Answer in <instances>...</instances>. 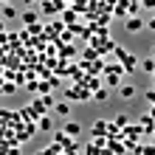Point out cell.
I'll return each instance as SVG.
<instances>
[{
  "label": "cell",
  "mask_w": 155,
  "mask_h": 155,
  "mask_svg": "<svg viewBox=\"0 0 155 155\" xmlns=\"http://www.w3.org/2000/svg\"><path fill=\"white\" fill-rule=\"evenodd\" d=\"M141 6L144 8H155V0H141Z\"/></svg>",
  "instance_id": "cb8c5ba5"
},
{
  "label": "cell",
  "mask_w": 155,
  "mask_h": 155,
  "mask_svg": "<svg viewBox=\"0 0 155 155\" xmlns=\"http://www.w3.org/2000/svg\"><path fill=\"white\" fill-rule=\"evenodd\" d=\"M17 87H20L17 82H6V85H3V96H14V93H20Z\"/></svg>",
  "instance_id": "9c48e42d"
},
{
  "label": "cell",
  "mask_w": 155,
  "mask_h": 155,
  "mask_svg": "<svg viewBox=\"0 0 155 155\" xmlns=\"http://www.w3.org/2000/svg\"><path fill=\"white\" fill-rule=\"evenodd\" d=\"M74 20H76V8H68V12L62 14V23H65V25H74Z\"/></svg>",
  "instance_id": "4fadbf2b"
},
{
  "label": "cell",
  "mask_w": 155,
  "mask_h": 155,
  "mask_svg": "<svg viewBox=\"0 0 155 155\" xmlns=\"http://www.w3.org/2000/svg\"><path fill=\"white\" fill-rule=\"evenodd\" d=\"M118 76L121 74H104V85L107 87H118Z\"/></svg>",
  "instance_id": "7c38bea8"
},
{
  "label": "cell",
  "mask_w": 155,
  "mask_h": 155,
  "mask_svg": "<svg viewBox=\"0 0 155 155\" xmlns=\"http://www.w3.org/2000/svg\"><path fill=\"white\" fill-rule=\"evenodd\" d=\"M65 99L68 102H90V99H93V93H90V87L87 85H74L71 90H65Z\"/></svg>",
  "instance_id": "6da1fadb"
},
{
  "label": "cell",
  "mask_w": 155,
  "mask_h": 155,
  "mask_svg": "<svg viewBox=\"0 0 155 155\" xmlns=\"http://www.w3.org/2000/svg\"><path fill=\"white\" fill-rule=\"evenodd\" d=\"M116 59L124 65V74H133V71H138V68H141L138 57H135V54H127L124 48H118V51H116Z\"/></svg>",
  "instance_id": "7a4b0ae2"
},
{
  "label": "cell",
  "mask_w": 155,
  "mask_h": 155,
  "mask_svg": "<svg viewBox=\"0 0 155 155\" xmlns=\"http://www.w3.org/2000/svg\"><path fill=\"white\" fill-rule=\"evenodd\" d=\"M40 12H42V14H54V12H57V3H48V0H42Z\"/></svg>",
  "instance_id": "2e32d148"
},
{
  "label": "cell",
  "mask_w": 155,
  "mask_h": 155,
  "mask_svg": "<svg viewBox=\"0 0 155 155\" xmlns=\"http://www.w3.org/2000/svg\"><path fill=\"white\" fill-rule=\"evenodd\" d=\"M20 20H23L25 25H34V23L40 20V14H37V12H23V14H20Z\"/></svg>",
  "instance_id": "5b68a950"
},
{
  "label": "cell",
  "mask_w": 155,
  "mask_h": 155,
  "mask_svg": "<svg viewBox=\"0 0 155 155\" xmlns=\"http://www.w3.org/2000/svg\"><path fill=\"white\" fill-rule=\"evenodd\" d=\"M51 113H57V116L65 118V116H71V104H68V102H57V107H54Z\"/></svg>",
  "instance_id": "277c9868"
},
{
  "label": "cell",
  "mask_w": 155,
  "mask_h": 155,
  "mask_svg": "<svg viewBox=\"0 0 155 155\" xmlns=\"http://www.w3.org/2000/svg\"><path fill=\"white\" fill-rule=\"evenodd\" d=\"M152 87H155V74H152Z\"/></svg>",
  "instance_id": "4316f807"
},
{
  "label": "cell",
  "mask_w": 155,
  "mask_h": 155,
  "mask_svg": "<svg viewBox=\"0 0 155 155\" xmlns=\"http://www.w3.org/2000/svg\"><path fill=\"white\" fill-rule=\"evenodd\" d=\"M3 3H8V0H3Z\"/></svg>",
  "instance_id": "f546056e"
},
{
  "label": "cell",
  "mask_w": 155,
  "mask_h": 155,
  "mask_svg": "<svg viewBox=\"0 0 155 155\" xmlns=\"http://www.w3.org/2000/svg\"><path fill=\"white\" fill-rule=\"evenodd\" d=\"M62 130H65V133H68V135H71V138H74V135H79V133H82V127H79V124H76V121H68V124H65V127H62Z\"/></svg>",
  "instance_id": "52a82bcc"
},
{
  "label": "cell",
  "mask_w": 155,
  "mask_h": 155,
  "mask_svg": "<svg viewBox=\"0 0 155 155\" xmlns=\"http://www.w3.org/2000/svg\"><path fill=\"white\" fill-rule=\"evenodd\" d=\"M118 96H121V99H133L135 96V87L133 85H121V87H118Z\"/></svg>",
  "instance_id": "ba28073f"
},
{
  "label": "cell",
  "mask_w": 155,
  "mask_h": 155,
  "mask_svg": "<svg viewBox=\"0 0 155 155\" xmlns=\"http://www.w3.org/2000/svg\"><path fill=\"white\" fill-rule=\"evenodd\" d=\"M25 3H37V0H25Z\"/></svg>",
  "instance_id": "83f0119b"
},
{
  "label": "cell",
  "mask_w": 155,
  "mask_h": 155,
  "mask_svg": "<svg viewBox=\"0 0 155 155\" xmlns=\"http://www.w3.org/2000/svg\"><path fill=\"white\" fill-rule=\"evenodd\" d=\"M152 57H155V48H152Z\"/></svg>",
  "instance_id": "f1b7e54d"
},
{
  "label": "cell",
  "mask_w": 155,
  "mask_h": 155,
  "mask_svg": "<svg viewBox=\"0 0 155 155\" xmlns=\"http://www.w3.org/2000/svg\"><path fill=\"white\" fill-rule=\"evenodd\" d=\"M37 124H40V130H42V133H48V130H51V116H42Z\"/></svg>",
  "instance_id": "ac0fdd59"
},
{
  "label": "cell",
  "mask_w": 155,
  "mask_h": 155,
  "mask_svg": "<svg viewBox=\"0 0 155 155\" xmlns=\"http://www.w3.org/2000/svg\"><path fill=\"white\" fill-rule=\"evenodd\" d=\"M144 96H147V102H150V107H152V104H155V87H150Z\"/></svg>",
  "instance_id": "7402d4cb"
},
{
  "label": "cell",
  "mask_w": 155,
  "mask_h": 155,
  "mask_svg": "<svg viewBox=\"0 0 155 155\" xmlns=\"http://www.w3.org/2000/svg\"><path fill=\"white\" fill-rule=\"evenodd\" d=\"M85 155H102V152H99V147H96V144H93V141H90V144H87V147H85Z\"/></svg>",
  "instance_id": "44dd1931"
},
{
  "label": "cell",
  "mask_w": 155,
  "mask_h": 155,
  "mask_svg": "<svg viewBox=\"0 0 155 155\" xmlns=\"http://www.w3.org/2000/svg\"><path fill=\"white\" fill-rule=\"evenodd\" d=\"M107 133V121H104V118H99V121L93 124V135H104Z\"/></svg>",
  "instance_id": "8fae6325"
},
{
  "label": "cell",
  "mask_w": 155,
  "mask_h": 155,
  "mask_svg": "<svg viewBox=\"0 0 155 155\" xmlns=\"http://www.w3.org/2000/svg\"><path fill=\"white\" fill-rule=\"evenodd\" d=\"M118 6V0H99V8H104L107 14H110V8H116Z\"/></svg>",
  "instance_id": "9a60e30c"
},
{
  "label": "cell",
  "mask_w": 155,
  "mask_h": 155,
  "mask_svg": "<svg viewBox=\"0 0 155 155\" xmlns=\"http://www.w3.org/2000/svg\"><path fill=\"white\" fill-rule=\"evenodd\" d=\"M113 121H116V124H118V127H121V130H124V127L130 124V116H127V113H118V116L113 118Z\"/></svg>",
  "instance_id": "e0dca14e"
},
{
  "label": "cell",
  "mask_w": 155,
  "mask_h": 155,
  "mask_svg": "<svg viewBox=\"0 0 155 155\" xmlns=\"http://www.w3.org/2000/svg\"><path fill=\"white\" fill-rule=\"evenodd\" d=\"M144 25H147V23H144L138 14H127V17H124V31H127V34H138Z\"/></svg>",
  "instance_id": "3957f363"
},
{
  "label": "cell",
  "mask_w": 155,
  "mask_h": 155,
  "mask_svg": "<svg viewBox=\"0 0 155 155\" xmlns=\"http://www.w3.org/2000/svg\"><path fill=\"white\" fill-rule=\"evenodd\" d=\"M42 102H45V107H48V110H54V107H57V99H54L51 93H45V96H42Z\"/></svg>",
  "instance_id": "ffe728a7"
},
{
  "label": "cell",
  "mask_w": 155,
  "mask_h": 155,
  "mask_svg": "<svg viewBox=\"0 0 155 155\" xmlns=\"http://www.w3.org/2000/svg\"><path fill=\"white\" fill-rule=\"evenodd\" d=\"M25 28H28L31 34H40V31H42V25H37V23H34V25H25Z\"/></svg>",
  "instance_id": "603a6c76"
},
{
  "label": "cell",
  "mask_w": 155,
  "mask_h": 155,
  "mask_svg": "<svg viewBox=\"0 0 155 155\" xmlns=\"http://www.w3.org/2000/svg\"><path fill=\"white\" fill-rule=\"evenodd\" d=\"M141 71L152 76V74H155V57H147V59H144V62H141Z\"/></svg>",
  "instance_id": "8992f818"
},
{
  "label": "cell",
  "mask_w": 155,
  "mask_h": 155,
  "mask_svg": "<svg viewBox=\"0 0 155 155\" xmlns=\"http://www.w3.org/2000/svg\"><path fill=\"white\" fill-rule=\"evenodd\" d=\"M102 155H116V152H110V150H102Z\"/></svg>",
  "instance_id": "484cf974"
},
{
  "label": "cell",
  "mask_w": 155,
  "mask_h": 155,
  "mask_svg": "<svg viewBox=\"0 0 155 155\" xmlns=\"http://www.w3.org/2000/svg\"><path fill=\"white\" fill-rule=\"evenodd\" d=\"M51 87H54V85H51V79H48V82H40L37 93H40V96H45V93H51Z\"/></svg>",
  "instance_id": "d6986e66"
},
{
  "label": "cell",
  "mask_w": 155,
  "mask_h": 155,
  "mask_svg": "<svg viewBox=\"0 0 155 155\" xmlns=\"http://www.w3.org/2000/svg\"><path fill=\"white\" fill-rule=\"evenodd\" d=\"M14 17H17V8H14L12 3H6V6H3V20H14Z\"/></svg>",
  "instance_id": "30bf717a"
},
{
  "label": "cell",
  "mask_w": 155,
  "mask_h": 155,
  "mask_svg": "<svg viewBox=\"0 0 155 155\" xmlns=\"http://www.w3.org/2000/svg\"><path fill=\"white\" fill-rule=\"evenodd\" d=\"M107 87H99V90H93V102H107Z\"/></svg>",
  "instance_id": "5bb4252c"
},
{
  "label": "cell",
  "mask_w": 155,
  "mask_h": 155,
  "mask_svg": "<svg viewBox=\"0 0 155 155\" xmlns=\"http://www.w3.org/2000/svg\"><path fill=\"white\" fill-rule=\"evenodd\" d=\"M147 28H152V31H155V17H152V20H150V23H147Z\"/></svg>",
  "instance_id": "d4e9b609"
}]
</instances>
